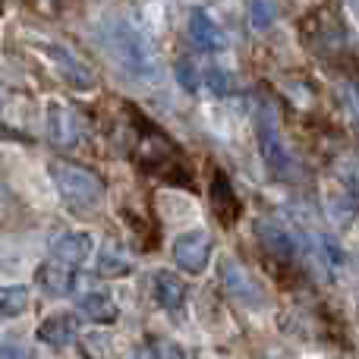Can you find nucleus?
Wrapping results in <instances>:
<instances>
[{"label":"nucleus","instance_id":"1","mask_svg":"<svg viewBox=\"0 0 359 359\" xmlns=\"http://www.w3.org/2000/svg\"><path fill=\"white\" fill-rule=\"evenodd\" d=\"M101 48L107 50L114 63L123 69L126 76L142 82H155L161 76V63H158V50L151 38L145 35L142 25H136L126 16H114L101 25Z\"/></svg>","mask_w":359,"mask_h":359},{"label":"nucleus","instance_id":"2","mask_svg":"<svg viewBox=\"0 0 359 359\" xmlns=\"http://www.w3.org/2000/svg\"><path fill=\"white\" fill-rule=\"evenodd\" d=\"M50 177H54V186L60 192L63 205L76 215H95L104 205V183L88 168H79L73 161H54Z\"/></svg>","mask_w":359,"mask_h":359},{"label":"nucleus","instance_id":"3","mask_svg":"<svg viewBox=\"0 0 359 359\" xmlns=\"http://www.w3.org/2000/svg\"><path fill=\"white\" fill-rule=\"evenodd\" d=\"M255 133H259V149H262V158H265V168L278 180H290L297 174V161H293L284 136H280L278 114H274L271 104L255 107Z\"/></svg>","mask_w":359,"mask_h":359},{"label":"nucleus","instance_id":"4","mask_svg":"<svg viewBox=\"0 0 359 359\" xmlns=\"http://www.w3.org/2000/svg\"><path fill=\"white\" fill-rule=\"evenodd\" d=\"M224 271H221V280L224 287H227V293L236 299V303L249 306V309H262L265 306V293H262V287L252 280V274L246 271V268H240L233 259H224Z\"/></svg>","mask_w":359,"mask_h":359},{"label":"nucleus","instance_id":"5","mask_svg":"<svg viewBox=\"0 0 359 359\" xmlns=\"http://www.w3.org/2000/svg\"><path fill=\"white\" fill-rule=\"evenodd\" d=\"M174 259L183 271H192V274L205 271V265H208V259H211V236L205 233V230H189V233L177 236Z\"/></svg>","mask_w":359,"mask_h":359},{"label":"nucleus","instance_id":"6","mask_svg":"<svg viewBox=\"0 0 359 359\" xmlns=\"http://www.w3.org/2000/svg\"><path fill=\"white\" fill-rule=\"evenodd\" d=\"M255 236L265 246V252H271L280 262H297L299 259V243L293 233H287L280 224L274 221H255Z\"/></svg>","mask_w":359,"mask_h":359},{"label":"nucleus","instance_id":"7","mask_svg":"<svg viewBox=\"0 0 359 359\" xmlns=\"http://www.w3.org/2000/svg\"><path fill=\"white\" fill-rule=\"evenodd\" d=\"M189 41L198 50H205V54H217V50L227 48V38H224L221 25L202 6H192V13H189Z\"/></svg>","mask_w":359,"mask_h":359},{"label":"nucleus","instance_id":"8","mask_svg":"<svg viewBox=\"0 0 359 359\" xmlns=\"http://www.w3.org/2000/svg\"><path fill=\"white\" fill-rule=\"evenodd\" d=\"M44 54L50 57V63L57 67V73H60V79L67 82V86L79 88V92H88V88L95 86L92 69H88L82 60H76L67 48H54V44H48V48H44Z\"/></svg>","mask_w":359,"mask_h":359},{"label":"nucleus","instance_id":"9","mask_svg":"<svg viewBox=\"0 0 359 359\" xmlns=\"http://www.w3.org/2000/svg\"><path fill=\"white\" fill-rule=\"evenodd\" d=\"M211 205H215L217 221L227 224V227L236 224V217H240V211H243V205H240V198H236L227 174H221V170H217L215 180H211Z\"/></svg>","mask_w":359,"mask_h":359},{"label":"nucleus","instance_id":"10","mask_svg":"<svg viewBox=\"0 0 359 359\" xmlns=\"http://www.w3.org/2000/svg\"><path fill=\"white\" fill-rule=\"evenodd\" d=\"M48 136L57 149H73L79 133H76V120L60 101H50L48 104Z\"/></svg>","mask_w":359,"mask_h":359},{"label":"nucleus","instance_id":"11","mask_svg":"<svg viewBox=\"0 0 359 359\" xmlns=\"http://www.w3.org/2000/svg\"><path fill=\"white\" fill-rule=\"evenodd\" d=\"M50 252H54V259L60 262V265L76 268V265H82V262L92 255V236L88 233H63V236H57L54 240Z\"/></svg>","mask_w":359,"mask_h":359},{"label":"nucleus","instance_id":"12","mask_svg":"<svg viewBox=\"0 0 359 359\" xmlns=\"http://www.w3.org/2000/svg\"><path fill=\"white\" fill-rule=\"evenodd\" d=\"M38 341L54 350H63L76 341V318L73 316H50L38 325Z\"/></svg>","mask_w":359,"mask_h":359},{"label":"nucleus","instance_id":"13","mask_svg":"<svg viewBox=\"0 0 359 359\" xmlns=\"http://www.w3.org/2000/svg\"><path fill=\"white\" fill-rule=\"evenodd\" d=\"M151 290H155V299L164 306V309H180L186 303V287L177 274L170 271H158L151 278Z\"/></svg>","mask_w":359,"mask_h":359},{"label":"nucleus","instance_id":"14","mask_svg":"<svg viewBox=\"0 0 359 359\" xmlns=\"http://www.w3.org/2000/svg\"><path fill=\"white\" fill-rule=\"evenodd\" d=\"M38 287H41L48 297H63V293L73 287V271H69L67 265H60V262H48V265L38 268Z\"/></svg>","mask_w":359,"mask_h":359},{"label":"nucleus","instance_id":"15","mask_svg":"<svg viewBox=\"0 0 359 359\" xmlns=\"http://www.w3.org/2000/svg\"><path fill=\"white\" fill-rule=\"evenodd\" d=\"M133 271V259L126 255V249L120 243H104L98 255V274L101 278H123Z\"/></svg>","mask_w":359,"mask_h":359},{"label":"nucleus","instance_id":"16","mask_svg":"<svg viewBox=\"0 0 359 359\" xmlns=\"http://www.w3.org/2000/svg\"><path fill=\"white\" fill-rule=\"evenodd\" d=\"M79 312L88 316L92 322H114L117 318V306L107 293H86L79 297Z\"/></svg>","mask_w":359,"mask_h":359},{"label":"nucleus","instance_id":"17","mask_svg":"<svg viewBox=\"0 0 359 359\" xmlns=\"http://www.w3.org/2000/svg\"><path fill=\"white\" fill-rule=\"evenodd\" d=\"M29 309V290L25 287H0V316L13 318Z\"/></svg>","mask_w":359,"mask_h":359},{"label":"nucleus","instance_id":"18","mask_svg":"<svg viewBox=\"0 0 359 359\" xmlns=\"http://www.w3.org/2000/svg\"><path fill=\"white\" fill-rule=\"evenodd\" d=\"M249 22L255 32H268L274 25V6L268 0H249Z\"/></svg>","mask_w":359,"mask_h":359},{"label":"nucleus","instance_id":"19","mask_svg":"<svg viewBox=\"0 0 359 359\" xmlns=\"http://www.w3.org/2000/svg\"><path fill=\"white\" fill-rule=\"evenodd\" d=\"M82 353L88 359H114V341L107 334H88L82 341Z\"/></svg>","mask_w":359,"mask_h":359},{"label":"nucleus","instance_id":"20","mask_svg":"<svg viewBox=\"0 0 359 359\" xmlns=\"http://www.w3.org/2000/svg\"><path fill=\"white\" fill-rule=\"evenodd\" d=\"M205 86L215 95H230L233 92V76L221 67H211V69H205Z\"/></svg>","mask_w":359,"mask_h":359},{"label":"nucleus","instance_id":"21","mask_svg":"<svg viewBox=\"0 0 359 359\" xmlns=\"http://www.w3.org/2000/svg\"><path fill=\"white\" fill-rule=\"evenodd\" d=\"M177 79H180V86H183L186 92H198V86H202V76H198V69L192 67V60H180L177 63Z\"/></svg>","mask_w":359,"mask_h":359},{"label":"nucleus","instance_id":"22","mask_svg":"<svg viewBox=\"0 0 359 359\" xmlns=\"http://www.w3.org/2000/svg\"><path fill=\"white\" fill-rule=\"evenodd\" d=\"M0 359H32V350L22 344H4L0 347Z\"/></svg>","mask_w":359,"mask_h":359},{"label":"nucleus","instance_id":"23","mask_svg":"<svg viewBox=\"0 0 359 359\" xmlns=\"http://www.w3.org/2000/svg\"><path fill=\"white\" fill-rule=\"evenodd\" d=\"M347 104L353 107V114L359 117V88L356 86H347Z\"/></svg>","mask_w":359,"mask_h":359},{"label":"nucleus","instance_id":"24","mask_svg":"<svg viewBox=\"0 0 359 359\" xmlns=\"http://www.w3.org/2000/svg\"><path fill=\"white\" fill-rule=\"evenodd\" d=\"M347 6L353 10V16H359V0H347Z\"/></svg>","mask_w":359,"mask_h":359}]
</instances>
